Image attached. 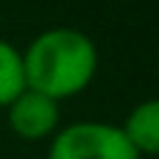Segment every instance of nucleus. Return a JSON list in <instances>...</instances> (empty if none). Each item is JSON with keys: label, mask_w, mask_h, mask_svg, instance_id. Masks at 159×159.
I'll return each instance as SVG.
<instances>
[{"label": "nucleus", "mask_w": 159, "mask_h": 159, "mask_svg": "<svg viewBox=\"0 0 159 159\" xmlns=\"http://www.w3.org/2000/svg\"><path fill=\"white\" fill-rule=\"evenodd\" d=\"M56 123H59V101L36 89L25 87L8 103V126L22 140H45L48 134L56 131Z\"/></svg>", "instance_id": "obj_3"}, {"label": "nucleus", "mask_w": 159, "mask_h": 159, "mask_svg": "<svg viewBox=\"0 0 159 159\" xmlns=\"http://www.w3.org/2000/svg\"><path fill=\"white\" fill-rule=\"evenodd\" d=\"M25 87L53 101L78 95L89 87L98 70V50L92 39L73 28H50L39 34L25 56Z\"/></svg>", "instance_id": "obj_1"}, {"label": "nucleus", "mask_w": 159, "mask_h": 159, "mask_svg": "<svg viewBox=\"0 0 159 159\" xmlns=\"http://www.w3.org/2000/svg\"><path fill=\"white\" fill-rule=\"evenodd\" d=\"M22 89H25L22 53L6 39H0V106H8Z\"/></svg>", "instance_id": "obj_5"}, {"label": "nucleus", "mask_w": 159, "mask_h": 159, "mask_svg": "<svg viewBox=\"0 0 159 159\" xmlns=\"http://www.w3.org/2000/svg\"><path fill=\"white\" fill-rule=\"evenodd\" d=\"M120 129L137 154H148V157L157 154L159 151V103L145 101V103L134 106Z\"/></svg>", "instance_id": "obj_4"}, {"label": "nucleus", "mask_w": 159, "mask_h": 159, "mask_svg": "<svg viewBox=\"0 0 159 159\" xmlns=\"http://www.w3.org/2000/svg\"><path fill=\"white\" fill-rule=\"evenodd\" d=\"M48 159H140V154L120 126L73 123L53 137Z\"/></svg>", "instance_id": "obj_2"}]
</instances>
